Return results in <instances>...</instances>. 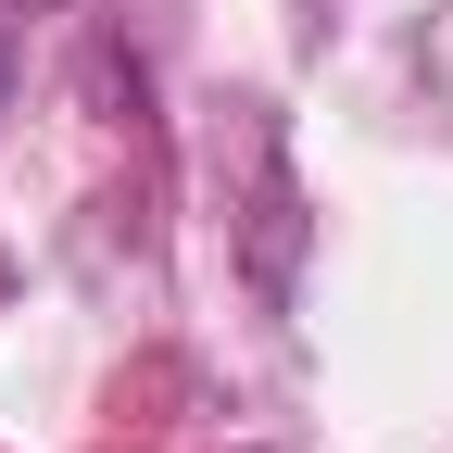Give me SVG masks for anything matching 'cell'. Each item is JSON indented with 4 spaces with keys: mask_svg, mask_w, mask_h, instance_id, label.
<instances>
[{
    "mask_svg": "<svg viewBox=\"0 0 453 453\" xmlns=\"http://www.w3.org/2000/svg\"><path fill=\"white\" fill-rule=\"evenodd\" d=\"M0 101H13V26H0Z\"/></svg>",
    "mask_w": 453,
    "mask_h": 453,
    "instance_id": "cell-1",
    "label": "cell"
}]
</instances>
